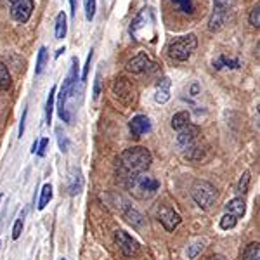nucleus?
I'll use <instances>...</instances> for the list:
<instances>
[{"instance_id": "1", "label": "nucleus", "mask_w": 260, "mask_h": 260, "mask_svg": "<svg viewBox=\"0 0 260 260\" xmlns=\"http://www.w3.org/2000/svg\"><path fill=\"white\" fill-rule=\"evenodd\" d=\"M151 165V153L142 146L128 148L118 156L116 160V172L123 180H127L134 175L144 174Z\"/></svg>"}, {"instance_id": "2", "label": "nucleus", "mask_w": 260, "mask_h": 260, "mask_svg": "<svg viewBox=\"0 0 260 260\" xmlns=\"http://www.w3.org/2000/svg\"><path fill=\"white\" fill-rule=\"evenodd\" d=\"M125 186L127 189L130 191V194L137 200H149L153 198L154 194L160 189V180L151 177L144 172V174H139V175H134L125 180Z\"/></svg>"}, {"instance_id": "3", "label": "nucleus", "mask_w": 260, "mask_h": 260, "mask_svg": "<svg viewBox=\"0 0 260 260\" xmlns=\"http://www.w3.org/2000/svg\"><path fill=\"white\" fill-rule=\"evenodd\" d=\"M130 35L134 40H153L156 37V28H154V16L151 9H142L136 19L130 24Z\"/></svg>"}, {"instance_id": "4", "label": "nucleus", "mask_w": 260, "mask_h": 260, "mask_svg": "<svg viewBox=\"0 0 260 260\" xmlns=\"http://www.w3.org/2000/svg\"><path fill=\"white\" fill-rule=\"evenodd\" d=\"M77 77H78V59L77 57H73L71 59V70L68 73V77L64 78V82H62V87L59 90V95H57V111H59V116L64 121H71V115L68 113V106H66V103H68V99L71 98V94H73V89H75V83H77Z\"/></svg>"}, {"instance_id": "5", "label": "nucleus", "mask_w": 260, "mask_h": 260, "mask_svg": "<svg viewBox=\"0 0 260 260\" xmlns=\"http://www.w3.org/2000/svg\"><path fill=\"white\" fill-rule=\"evenodd\" d=\"M196 47H198V39L196 35L189 33V35L179 37L177 40L172 42L169 45V56L175 61H187Z\"/></svg>"}, {"instance_id": "6", "label": "nucleus", "mask_w": 260, "mask_h": 260, "mask_svg": "<svg viewBox=\"0 0 260 260\" xmlns=\"http://www.w3.org/2000/svg\"><path fill=\"white\" fill-rule=\"evenodd\" d=\"M191 196L200 208L208 210L217 200V189L207 180H194V184L191 186Z\"/></svg>"}, {"instance_id": "7", "label": "nucleus", "mask_w": 260, "mask_h": 260, "mask_svg": "<svg viewBox=\"0 0 260 260\" xmlns=\"http://www.w3.org/2000/svg\"><path fill=\"white\" fill-rule=\"evenodd\" d=\"M236 6V0H213V11L208 21V30L219 31L224 28L225 21H228L231 11Z\"/></svg>"}, {"instance_id": "8", "label": "nucleus", "mask_w": 260, "mask_h": 260, "mask_svg": "<svg viewBox=\"0 0 260 260\" xmlns=\"http://www.w3.org/2000/svg\"><path fill=\"white\" fill-rule=\"evenodd\" d=\"M113 94L118 98L121 103L127 104V106H132L137 99V92H136V87L130 83L125 77H120L113 82Z\"/></svg>"}, {"instance_id": "9", "label": "nucleus", "mask_w": 260, "mask_h": 260, "mask_svg": "<svg viewBox=\"0 0 260 260\" xmlns=\"http://www.w3.org/2000/svg\"><path fill=\"white\" fill-rule=\"evenodd\" d=\"M33 7H35V2H33V0H16V2L12 4V9H11L12 19L18 21L21 24L28 23L33 14Z\"/></svg>"}, {"instance_id": "10", "label": "nucleus", "mask_w": 260, "mask_h": 260, "mask_svg": "<svg viewBox=\"0 0 260 260\" xmlns=\"http://www.w3.org/2000/svg\"><path fill=\"white\" fill-rule=\"evenodd\" d=\"M115 241L125 257H134V255L139 251V243L134 240L128 233H125V231H121V229L115 233Z\"/></svg>"}, {"instance_id": "11", "label": "nucleus", "mask_w": 260, "mask_h": 260, "mask_svg": "<svg viewBox=\"0 0 260 260\" xmlns=\"http://www.w3.org/2000/svg\"><path fill=\"white\" fill-rule=\"evenodd\" d=\"M200 134H201V130H200L198 125L189 123L187 127H184V128L179 132V136H177V144H179V148H180V149L191 148V146L194 144V142H198Z\"/></svg>"}, {"instance_id": "12", "label": "nucleus", "mask_w": 260, "mask_h": 260, "mask_svg": "<svg viewBox=\"0 0 260 260\" xmlns=\"http://www.w3.org/2000/svg\"><path fill=\"white\" fill-rule=\"evenodd\" d=\"M158 220L161 222V225L167 231H174L180 222H182L179 213L175 212L174 208L167 207V205H161V207L158 208Z\"/></svg>"}, {"instance_id": "13", "label": "nucleus", "mask_w": 260, "mask_h": 260, "mask_svg": "<svg viewBox=\"0 0 260 260\" xmlns=\"http://www.w3.org/2000/svg\"><path fill=\"white\" fill-rule=\"evenodd\" d=\"M128 128L132 137L139 139L141 136H144V134H148L151 130V120L146 115H137L128 121Z\"/></svg>"}, {"instance_id": "14", "label": "nucleus", "mask_w": 260, "mask_h": 260, "mask_svg": "<svg viewBox=\"0 0 260 260\" xmlns=\"http://www.w3.org/2000/svg\"><path fill=\"white\" fill-rule=\"evenodd\" d=\"M151 66H153V62H151L149 56L146 52H139L137 56H134L132 59L127 62V70L134 75L144 73V71H148Z\"/></svg>"}, {"instance_id": "15", "label": "nucleus", "mask_w": 260, "mask_h": 260, "mask_svg": "<svg viewBox=\"0 0 260 260\" xmlns=\"http://www.w3.org/2000/svg\"><path fill=\"white\" fill-rule=\"evenodd\" d=\"M170 87H172V82L170 78L163 77L160 82L156 83V90H154V101L158 104H165L167 101L170 99Z\"/></svg>"}, {"instance_id": "16", "label": "nucleus", "mask_w": 260, "mask_h": 260, "mask_svg": "<svg viewBox=\"0 0 260 260\" xmlns=\"http://www.w3.org/2000/svg\"><path fill=\"white\" fill-rule=\"evenodd\" d=\"M82 187H83V179H82L80 170H78V169H73V170H71V174H70V184H68L70 194H71V196L78 194V192L82 191Z\"/></svg>"}, {"instance_id": "17", "label": "nucleus", "mask_w": 260, "mask_h": 260, "mask_svg": "<svg viewBox=\"0 0 260 260\" xmlns=\"http://www.w3.org/2000/svg\"><path fill=\"white\" fill-rule=\"evenodd\" d=\"M225 210H228V213H233L236 219H240V217L245 215L246 212V207H245V200L243 198H234L231 200L228 205H225Z\"/></svg>"}, {"instance_id": "18", "label": "nucleus", "mask_w": 260, "mask_h": 260, "mask_svg": "<svg viewBox=\"0 0 260 260\" xmlns=\"http://www.w3.org/2000/svg\"><path fill=\"white\" fill-rule=\"evenodd\" d=\"M189 123H191L189 111H179L172 116V127H174V130H177V132H180V130L184 127H187Z\"/></svg>"}, {"instance_id": "19", "label": "nucleus", "mask_w": 260, "mask_h": 260, "mask_svg": "<svg viewBox=\"0 0 260 260\" xmlns=\"http://www.w3.org/2000/svg\"><path fill=\"white\" fill-rule=\"evenodd\" d=\"M125 219H127L128 224H132V228H136V229H141V228H144V224H146V219L141 215L137 210H134V208H127L125 210Z\"/></svg>"}, {"instance_id": "20", "label": "nucleus", "mask_w": 260, "mask_h": 260, "mask_svg": "<svg viewBox=\"0 0 260 260\" xmlns=\"http://www.w3.org/2000/svg\"><path fill=\"white\" fill-rule=\"evenodd\" d=\"M66 30H68V23H66V14H64V11H62L56 16V30H54V33H56V39L57 40L64 39Z\"/></svg>"}, {"instance_id": "21", "label": "nucleus", "mask_w": 260, "mask_h": 260, "mask_svg": "<svg viewBox=\"0 0 260 260\" xmlns=\"http://www.w3.org/2000/svg\"><path fill=\"white\" fill-rule=\"evenodd\" d=\"M241 66L240 59H229L228 56H220L217 61H213V68L222 70V68H229V70H238Z\"/></svg>"}, {"instance_id": "22", "label": "nucleus", "mask_w": 260, "mask_h": 260, "mask_svg": "<svg viewBox=\"0 0 260 260\" xmlns=\"http://www.w3.org/2000/svg\"><path fill=\"white\" fill-rule=\"evenodd\" d=\"M241 260H260V245L258 241L250 243L248 246L243 251V257Z\"/></svg>"}, {"instance_id": "23", "label": "nucleus", "mask_w": 260, "mask_h": 260, "mask_svg": "<svg viewBox=\"0 0 260 260\" xmlns=\"http://www.w3.org/2000/svg\"><path fill=\"white\" fill-rule=\"evenodd\" d=\"M50 200H52V186H50V184H44V187H42V191H40L39 210H44Z\"/></svg>"}, {"instance_id": "24", "label": "nucleus", "mask_w": 260, "mask_h": 260, "mask_svg": "<svg viewBox=\"0 0 260 260\" xmlns=\"http://www.w3.org/2000/svg\"><path fill=\"white\" fill-rule=\"evenodd\" d=\"M54 103H56V87H52V89H50L49 98H47V104H45V118H47V123L52 121Z\"/></svg>"}, {"instance_id": "25", "label": "nucleus", "mask_w": 260, "mask_h": 260, "mask_svg": "<svg viewBox=\"0 0 260 260\" xmlns=\"http://www.w3.org/2000/svg\"><path fill=\"white\" fill-rule=\"evenodd\" d=\"M11 87V73L7 70V66L0 61V89L7 90Z\"/></svg>"}, {"instance_id": "26", "label": "nucleus", "mask_w": 260, "mask_h": 260, "mask_svg": "<svg viewBox=\"0 0 260 260\" xmlns=\"http://www.w3.org/2000/svg\"><path fill=\"white\" fill-rule=\"evenodd\" d=\"M177 6L179 11H182L184 14H192L194 12V2L192 0H172Z\"/></svg>"}, {"instance_id": "27", "label": "nucleus", "mask_w": 260, "mask_h": 260, "mask_svg": "<svg viewBox=\"0 0 260 260\" xmlns=\"http://www.w3.org/2000/svg\"><path fill=\"white\" fill-rule=\"evenodd\" d=\"M45 61H47V49L40 47L39 56H37V66H35V75H40L45 68Z\"/></svg>"}, {"instance_id": "28", "label": "nucleus", "mask_w": 260, "mask_h": 260, "mask_svg": "<svg viewBox=\"0 0 260 260\" xmlns=\"http://www.w3.org/2000/svg\"><path fill=\"white\" fill-rule=\"evenodd\" d=\"M238 224V219L233 215V213H225L224 217L220 219V229L224 231H229V229H234Z\"/></svg>"}, {"instance_id": "29", "label": "nucleus", "mask_w": 260, "mask_h": 260, "mask_svg": "<svg viewBox=\"0 0 260 260\" xmlns=\"http://www.w3.org/2000/svg\"><path fill=\"white\" fill-rule=\"evenodd\" d=\"M203 248H205V243L203 241H194L192 245L187 248V258L189 260H194L198 255L203 251Z\"/></svg>"}, {"instance_id": "30", "label": "nucleus", "mask_w": 260, "mask_h": 260, "mask_svg": "<svg viewBox=\"0 0 260 260\" xmlns=\"http://www.w3.org/2000/svg\"><path fill=\"white\" fill-rule=\"evenodd\" d=\"M95 7H98V0H85V18H87V21L94 19Z\"/></svg>"}, {"instance_id": "31", "label": "nucleus", "mask_w": 260, "mask_h": 260, "mask_svg": "<svg viewBox=\"0 0 260 260\" xmlns=\"http://www.w3.org/2000/svg\"><path fill=\"white\" fill-rule=\"evenodd\" d=\"M248 187H250V172L246 170L245 174L241 175L240 182H238V191H240L241 194H245V192L248 191Z\"/></svg>"}, {"instance_id": "32", "label": "nucleus", "mask_w": 260, "mask_h": 260, "mask_svg": "<svg viewBox=\"0 0 260 260\" xmlns=\"http://www.w3.org/2000/svg\"><path fill=\"white\" fill-rule=\"evenodd\" d=\"M250 24L253 28H258L260 26V6H258V4L250 12Z\"/></svg>"}, {"instance_id": "33", "label": "nucleus", "mask_w": 260, "mask_h": 260, "mask_svg": "<svg viewBox=\"0 0 260 260\" xmlns=\"http://www.w3.org/2000/svg\"><path fill=\"white\" fill-rule=\"evenodd\" d=\"M21 231H23V219L19 217L14 224V229H12V240H18V238L21 236Z\"/></svg>"}, {"instance_id": "34", "label": "nucleus", "mask_w": 260, "mask_h": 260, "mask_svg": "<svg viewBox=\"0 0 260 260\" xmlns=\"http://www.w3.org/2000/svg\"><path fill=\"white\" fill-rule=\"evenodd\" d=\"M47 146H49V139H47V137L40 139L39 148H37V154H39V156H45V151H47Z\"/></svg>"}, {"instance_id": "35", "label": "nucleus", "mask_w": 260, "mask_h": 260, "mask_svg": "<svg viewBox=\"0 0 260 260\" xmlns=\"http://www.w3.org/2000/svg\"><path fill=\"white\" fill-rule=\"evenodd\" d=\"M59 149L62 153H66V151L70 149V142H68V137L64 136V134L59 132Z\"/></svg>"}, {"instance_id": "36", "label": "nucleus", "mask_w": 260, "mask_h": 260, "mask_svg": "<svg viewBox=\"0 0 260 260\" xmlns=\"http://www.w3.org/2000/svg\"><path fill=\"white\" fill-rule=\"evenodd\" d=\"M101 94V71H98L95 75V82H94V99H98Z\"/></svg>"}, {"instance_id": "37", "label": "nucleus", "mask_w": 260, "mask_h": 260, "mask_svg": "<svg viewBox=\"0 0 260 260\" xmlns=\"http://www.w3.org/2000/svg\"><path fill=\"white\" fill-rule=\"evenodd\" d=\"M90 61H92V50L89 52V56H87V62H85V66H83L82 82H85V80H87V75H89V66H90Z\"/></svg>"}, {"instance_id": "38", "label": "nucleus", "mask_w": 260, "mask_h": 260, "mask_svg": "<svg viewBox=\"0 0 260 260\" xmlns=\"http://www.w3.org/2000/svg\"><path fill=\"white\" fill-rule=\"evenodd\" d=\"M200 92H201L200 83H192V85H191V89H189V95H191V98H198V95H200Z\"/></svg>"}, {"instance_id": "39", "label": "nucleus", "mask_w": 260, "mask_h": 260, "mask_svg": "<svg viewBox=\"0 0 260 260\" xmlns=\"http://www.w3.org/2000/svg\"><path fill=\"white\" fill-rule=\"evenodd\" d=\"M26 115H28V110H24L23 116H21V123H19V139L23 137V134H24V121H26Z\"/></svg>"}, {"instance_id": "40", "label": "nucleus", "mask_w": 260, "mask_h": 260, "mask_svg": "<svg viewBox=\"0 0 260 260\" xmlns=\"http://www.w3.org/2000/svg\"><path fill=\"white\" fill-rule=\"evenodd\" d=\"M70 6H71V16L75 18V14H77V0H70Z\"/></svg>"}, {"instance_id": "41", "label": "nucleus", "mask_w": 260, "mask_h": 260, "mask_svg": "<svg viewBox=\"0 0 260 260\" xmlns=\"http://www.w3.org/2000/svg\"><path fill=\"white\" fill-rule=\"evenodd\" d=\"M37 148H39V142H33V146H31V153H37Z\"/></svg>"}, {"instance_id": "42", "label": "nucleus", "mask_w": 260, "mask_h": 260, "mask_svg": "<svg viewBox=\"0 0 260 260\" xmlns=\"http://www.w3.org/2000/svg\"><path fill=\"white\" fill-rule=\"evenodd\" d=\"M210 260H225V258L222 257V255H213V257H212Z\"/></svg>"}, {"instance_id": "43", "label": "nucleus", "mask_w": 260, "mask_h": 260, "mask_svg": "<svg viewBox=\"0 0 260 260\" xmlns=\"http://www.w3.org/2000/svg\"><path fill=\"white\" fill-rule=\"evenodd\" d=\"M61 52H64V47H62V49H59V50H57V52H56V57H59V56H61Z\"/></svg>"}, {"instance_id": "44", "label": "nucleus", "mask_w": 260, "mask_h": 260, "mask_svg": "<svg viewBox=\"0 0 260 260\" xmlns=\"http://www.w3.org/2000/svg\"><path fill=\"white\" fill-rule=\"evenodd\" d=\"M2 198H4V196H2V194H0V203H2Z\"/></svg>"}, {"instance_id": "45", "label": "nucleus", "mask_w": 260, "mask_h": 260, "mask_svg": "<svg viewBox=\"0 0 260 260\" xmlns=\"http://www.w3.org/2000/svg\"><path fill=\"white\" fill-rule=\"evenodd\" d=\"M9 2H11V4H14V2H16V0H9Z\"/></svg>"}, {"instance_id": "46", "label": "nucleus", "mask_w": 260, "mask_h": 260, "mask_svg": "<svg viewBox=\"0 0 260 260\" xmlns=\"http://www.w3.org/2000/svg\"><path fill=\"white\" fill-rule=\"evenodd\" d=\"M0 246H2V243H0Z\"/></svg>"}, {"instance_id": "47", "label": "nucleus", "mask_w": 260, "mask_h": 260, "mask_svg": "<svg viewBox=\"0 0 260 260\" xmlns=\"http://www.w3.org/2000/svg\"><path fill=\"white\" fill-rule=\"evenodd\" d=\"M62 260H66V258H62Z\"/></svg>"}]
</instances>
